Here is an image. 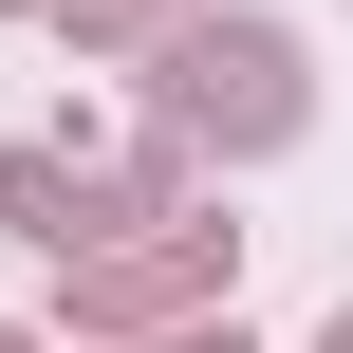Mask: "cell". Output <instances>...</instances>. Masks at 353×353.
Wrapping results in <instances>:
<instances>
[{
	"instance_id": "277c9868",
	"label": "cell",
	"mask_w": 353,
	"mask_h": 353,
	"mask_svg": "<svg viewBox=\"0 0 353 353\" xmlns=\"http://www.w3.org/2000/svg\"><path fill=\"white\" fill-rule=\"evenodd\" d=\"M0 353H19V335H0Z\"/></svg>"
},
{
	"instance_id": "3957f363",
	"label": "cell",
	"mask_w": 353,
	"mask_h": 353,
	"mask_svg": "<svg viewBox=\"0 0 353 353\" xmlns=\"http://www.w3.org/2000/svg\"><path fill=\"white\" fill-rule=\"evenodd\" d=\"M335 353H353V316H335Z\"/></svg>"
},
{
	"instance_id": "6da1fadb",
	"label": "cell",
	"mask_w": 353,
	"mask_h": 353,
	"mask_svg": "<svg viewBox=\"0 0 353 353\" xmlns=\"http://www.w3.org/2000/svg\"><path fill=\"white\" fill-rule=\"evenodd\" d=\"M186 112L205 130H279L298 93H279V37H186Z\"/></svg>"
},
{
	"instance_id": "7a4b0ae2",
	"label": "cell",
	"mask_w": 353,
	"mask_h": 353,
	"mask_svg": "<svg viewBox=\"0 0 353 353\" xmlns=\"http://www.w3.org/2000/svg\"><path fill=\"white\" fill-rule=\"evenodd\" d=\"M186 353H242V335H186Z\"/></svg>"
}]
</instances>
